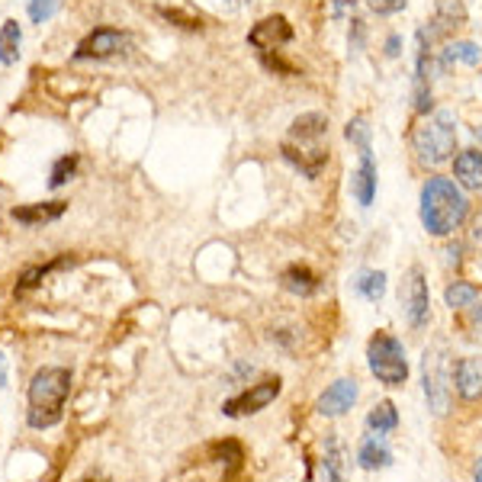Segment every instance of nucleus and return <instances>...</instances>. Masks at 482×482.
<instances>
[{
  "mask_svg": "<svg viewBox=\"0 0 482 482\" xmlns=\"http://www.w3.org/2000/svg\"><path fill=\"white\" fill-rule=\"evenodd\" d=\"M415 152L424 164H444L457 152V122L447 110H438L415 129Z\"/></svg>",
  "mask_w": 482,
  "mask_h": 482,
  "instance_id": "7ed1b4c3",
  "label": "nucleus"
},
{
  "mask_svg": "<svg viewBox=\"0 0 482 482\" xmlns=\"http://www.w3.org/2000/svg\"><path fill=\"white\" fill-rule=\"evenodd\" d=\"M344 136H347V142H354L357 148H367V145H370V126H367V119L364 116L351 119Z\"/></svg>",
  "mask_w": 482,
  "mask_h": 482,
  "instance_id": "cd10ccee",
  "label": "nucleus"
},
{
  "mask_svg": "<svg viewBox=\"0 0 482 482\" xmlns=\"http://www.w3.org/2000/svg\"><path fill=\"white\" fill-rule=\"evenodd\" d=\"M354 287L364 299H370V303H380L383 293H386V273H383V271H364L360 277H357Z\"/></svg>",
  "mask_w": 482,
  "mask_h": 482,
  "instance_id": "4be33fe9",
  "label": "nucleus"
},
{
  "mask_svg": "<svg viewBox=\"0 0 482 482\" xmlns=\"http://www.w3.org/2000/svg\"><path fill=\"white\" fill-rule=\"evenodd\" d=\"M454 178H457V184L466 186V190H479L482 186V152H476V148L460 152L457 161H454Z\"/></svg>",
  "mask_w": 482,
  "mask_h": 482,
  "instance_id": "dca6fc26",
  "label": "nucleus"
},
{
  "mask_svg": "<svg viewBox=\"0 0 482 482\" xmlns=\"http://www.w3.org/2000/svg\"><path fill=\"white\" fill-rule=\"evenodd\" d=\"M386 49H390V55H396V49H399V39H396V36H392L390 43H386Z\"/></svg>",
  "mask_w": 482,
  "mask_h": 482,
  "instance_id": "72a5a7b5",
  "label": "nucleus"
},
{
  "mask_svg": "<svg viewBox=\"0 0 482 482\" xmlns=\"http://www.w3.org/2000/svg\"><path fill=\"white\" fill-rule=\"evenodd\" d=\"M470 203L460 194V186L447 178H431L422 190V225L431 235L444 238L450 232H457L466 222Z\"/></svg>",
  "mask_w": 482,
  "mask_h": 482,
  "instance_id": "f03ea898",
  "label": "nucleus"
},
{
  "mask_svg": "<svg viewBox=\"0 0 482 482\" xmlns=\"http://www.w3.org/2000/svg\"><path fill=\"white\" fill-rule=\"evenodd\" d=\"M283 158L293 164L296 170H303L305 178H319L325 164H328V148L325 145H293V142H283Z\"/></svg>",
  "mask_w": 482,
  "mask_h": 482,
  "instance_id": "1a4fd4ad",
  "label": "nucleus"
},
{
  "mask_svg": "<svg viewBox=\"0 0 482 482\" xmlns=\"http://www.w3.org/2000/svg\"><path fill=\"white\" fill-rule=\"evenodd\" d=\"M357 463L364 466V470H380V466L392 463V454L386 450V444L380 438H367L360 454H357Z\"/></svg>",
  "mask_w": 482,
  "mask_h": 482,
  "instance_id": "aec40b11",
  "label": "nucleus"
},
{
  "mask_svg": "<svg viewBox=\"0 0 482 482\" xmlns=\"http://www.w3.org/2000/svg\"><path fill=\"white\" fill-rule=\"evenodd\" d=\"M129 49V33L122 29H113V26H97L93 33H87L81 43H77V59H110L119 51Z\"/></svg>",
  "mask_w": 482,
  "mask_h": 482,
  "instance_id": "39448f33",
  "label": "nucleus"
},
{
  "mask_svg": "<svg viewBox=\"0 0 482 482\" xmlns=\"http://www.w3.org/2000/svg\"><path fill=\"white\" fill-rule=\"evenodd\" d=\"M482 49L476 43H454L444 51V65H479Z\"/></svg>",
  "mask_w": 482,
  "mask_h": 482,
  "instance_id": "b1692460",
  "label": "nucleus"
},
{
  "mask_svg": "<svg viewBox=\"0 0 482 482\" xmlns=\"http://www.w3.org/2000/svg\"><path fill=\"white\" fill-rule=\"evenodd\" d=\"M473 479H476V482H482V460H479V463H476V473H473Z\"/></svg>",
  "mask_w": 482,
  "mask_h": 482,
  "instance_id": "f704fd0d",
  "label": "nucleus"
},
{
  "mask_svg": "<svg viewBox=\"0 0 482 482\" xmlns=\"http://www.w3.org/2000/svg\"><path fill=\"white\" fill-rule=\"evenodd\" d=\"M367 360H370L373 376L386 386H402L408 376V364H406V351L392 338L390 331H376L367 344Z\"/></svg>",
  "mask_w": 482,
  "mask_h": 482,
  "instance_id": "20e7f679",
  "label": "nucleus"
},
{
  "mask_svg": "<svg viewBox=\"0 0 482 482\" xmlns=\"http://www.w3.org/2000/svg\"><path fill=\"white\" fill-rule=\"evenodd\" d=\"M321 482H347V454L338 438L328 440V450L321 460Z\"/></svg>",
  "mask_w": 482,
  "mask_h": 482,
  "instance_id": "f3484780",
  "label": "nucleus"
},
{
  "mask_svg": "<svg viewBox=\"0 0 482 482\" xmlns=\"http://www.w3.org/2000/svg\"><path fill=\"white\" fill-rule=\"evenodd\" d=\"M161 17L168 20V23L184 26V29H200V26H203V20L190 17V13H184V10H164V7H161Z\"/></svg>",
  "mask_w": 482,
  "mask_h": 482,
  "instance_id": "c756f323",
  "label": "nucleus"
},
{
  "mask_svg": "<svg viewBox=\"0 0 482 482\" xmlns=\"http://www.w3.org/2000/svg\"><path fill=\"white\" fill-rule=\"evenodd\" d=\"M476 136H479V138H482V126H479V129H476Z\"/></svg>",
  "mask_w": 482,
  "mask_h": 482,
  "instance_id": "c9c22d12",
  "label": "nucleus"
},
{
  "mask_svg": "<svg viewBox=\"0 0 482 482\" xmlns=\"http://www.w3.org/2000/svg\"><path fill=\"white\" fill-rule=\"evenodd\" d=\"M68 396H71V370H65V367H43L33 376V383H29V412H26L29 428L45 431L51 424H59Z\"/></svg>",
  "mask_w": 482,
  "mask_h": 482,
  "instance_id": "f257e3e1",
  "label": "nucleus"
},
{
  "mask_svg": "<svg viewBox=\"0 0 482 482\" xmlns=\"http://www.w3.org/2000/svg\"><path fill=\"white\" fill-rule=\"evenodd\" d=\"M440 351H428L424 357V390H428V402L438 415L447 412V386H444V373H440Z\"/></svg>",
  "mask_w": 482,
  "mask_h": 482,
  "instance_id": "9b49d317",
  "label": "nucleus"
},
{
  "mask_svg": "<svg viewBox=\"0 0 482 482\" xmlns=\"http://www.w3.org/2000/svg\"><path fill=\"white\" fill-rule=\"evenodd\" d=\"M0 390H7V367H4V354H0Z\"/></svg>",
  "mask_w": 482,
  "mask_h": 482,
  "instance_id": "473e14b6",
  "label": "nucleus"
},
{
  "mask_svg": "<svg viewBox=\"0 0 482 482\" xmlns=\"http://www.w3.org/2000/svg\"><path fill=\"white\" fill-rule=\"evenodd\" d=\"M280 396V380H264L257 383V386H251V390L238 392V396L225 399V406H222V415H229V418H241V415H254L261 412V408H267L273 402V399Z\"/></svg>",
  "mask_w": 482,
  "mask_h": 482,
  "instance_id": "423d86ee",
  "label": "nucleus"
},
{
  "mask_svg": "<svg viewBox=\"0 0 482 482\" xmlns=\"http://www.w3.org/2000/svg\"><path fill=\"white\" fill-rule=\"evenodd\" d=\"M354 194H357V203L360 206H370L373 194H376V164H373L370 145L360 148V168H357V174H354Z\"/></svg>",
  "mask_w": 482,
  "mask_h": 482,
  "instance_id": "4468645a",
  "label": "nucleus"
},
{
  "mask_svg": "<svg viewBox=\"0 0 482 482\" xmlns=\"http://www.w3.org/2000/svg\"><path fill=\"white\" fill-rule=\"evenodd\" d=\"M354 402H357V383L354 380H338L321 392L315 412L325 415V418H335V415H344Z\"/></svg>",
  "mask_w": 482,
  "mask_h": 482,
  "instance_id": "9d476101",
  "label": "nucleus"
},
{
  "mask_svg": "<svg viewBox=\"0 0 482 482\" xmlns=\"http://www.w3.org/2000/svg\"><path fill=\"white\" fill-rule=\"evenodd\" d=\"M65 261H51V264H36V267H29V271H23V277H20V289H29L36 287L39 280L45 277L49 271H55V267H61Z\"/></svg>",
  "mask_w": 482,
  "mask_h": 482,
  "instance_id": "c85d7f7f",
  "label": "nucleus"
},
{
  "mask_svg": "<svg viewBox=\"0 0 482 482\" xmlns=\"http://www.w3.org/2000/svg\"><path fill=\"white\" fill-rule=\"evenodd\" d=\"M75 170H77V154H65V158H59L55 164H51L49 184L59 190V186H65L71 178H75Z\"/></svg>",
  "mask_w": 482,
  "mask_h": 482,
  "instance_id": "a878e982",
  "label": "nucleus"
},
{
  "mask_svg": "<svg viewBox=\"0 0 482 482\" xmlns=\"http://www.w3.org/2000/svg\"><path fill=\"white\" fill-rule=\"evenodd\" d=\"M261 61H264V68L277 71V75H296V68H293V65H287L283 59H273L271 51H261Z\"/></svg>",
  "mask_w": 482,
  "mask_h": 482,
  "instance_id": "2f4dec72",
  "label": "nucleus"
},
{
  "mask_svg": "<svg viewBox=\"0 0 482 482\" xmlns=\"http://www.w3.org/2000/svg\"><path fill=\"white\" fill-rule=\"evenodd\" d=\"M454 383H457L460 399H466V402L482 399V360L479 357H463V360L454 367Z\"/></svg>",
  "mask_w": 482,
  "mask_h": 482,
  "instance_id": "f8f14e48",
  "label": "nucleus"
},
{
  "mask_svg": "<svg viewBox=\"0 0 482 482\" xmlns=\"http://www.w3.org/2000/svg\"><path fill=\"white\" fill-rule=\"evenodd\" d=\"M408 0H370V7L380 13V17H390V13H399V10H406Z\"/></svg>",
  "mask_w": 482,
  "mask_h": 482,
  "instance_id": "7c9ffc66",
  "label": "nucleus"
},
{
  "mask_svg": "<svg viewBox=\"0 0 482 482\" xmlns=\"http://www.w3.org/2000/svg\"><path fill=\"white\" fill-rule=\"evenodd\" d=\"M396 424H399V412H396V406H392L390 399H386V402H380V406H373V412L367 415V428H370V431L386 434V431H392Z\"/></svg>",
  "mask_w": 482,
  "mask_h": 482,
  "instance_id": "412c9836",
  "label": "nucleus"
},
{
  "mask_svg": "<svg viewBox=\"0 0 482 482\" xmlns=\"http://www.w3.org/2000/svg\"><path fill=\"white\" fill-rule=\"evenodd\" d=\"M20 45H23V29L17 20H7L0 26V65H17Z\"/></svg>",
  "mask_w": 482,
  "mask_h": 482,
  "instance_id": "6ab92c4d",
  "label": "nucleus"
},
{
  "mask_svg": "<svg viewBox=\"0 0 482 482\" xmlns=\"http://www.w3.org/2000/svg\"><path fill=\"white\" fill-rule=\"evenodd\" d=\"M466 20V10L460 0H440L438 4V20H434V26H438V33H450L454 26H460Z\"/></svg>",
  "mask_w": 482,
  "mask_h": 482,
  "instance_id": "5701e85b",
  "label": "nucleus"
},
{
  "mask_svg": "<svg viewBox=\"0 0 482 482\" xmlns=\"http://www.w3.org/2000/svg\"><path fill=\"white\" fill-rule=\"evenodd\" d=\"M280 283H283V289L296 293V296H312L315 289H319V277H315L309 267H303V264H293V267H287V271H283V277H280Z\"/></svg>",
  "mask_w": 482,
  "mask_h": 482,
  "instance_id": "a211bd4d",
  "label": "nucleus"
},
{
  "mask_svg": "<svg viewBox=\"0 0 482 482\" xmlns=\"http://www.w3.org/2000/svg\"><path fill=\"white\" fill-rule=\"evenodd\" d=\"M59 7H61V0H26V10H29V20H33V23L51 20Z\"/></svg>",
  "mask_w": 482,
  "mask_h": 482,
  "instance_id": "bb28decb",
  "label": "nucleus"
},
{
  "mask_svg": "<svg viewBox=\"0 0 482 482\" xmlns=\"http://www.w3.org/2000/svg\"><path fill=\"white\" fill-rule=\"evenodd\" d=\"M402 305H406V319L412 328H422L428 319V283H424L422 267H412L402 283Z\"/></svg>",
  "mask_w": 482,
  "mask_h": 482,
  "instance_id": "0eeeda50",
  "label": "nucleus"
},
{
  "mask_svg": "<svg viewBox=\"0 0 482 482\" xmlns=\"http://www.w3.org/2000/svg\"><path fill=\"white\" fill-rule=\"evenodd\" d=\"M65 206L61 200H51V203H29V206H17L10 212L20 225H45V222H55L59 216H65Z\"/></svg>",
  "mask_w": 482,
  "mask_h": 482,
  "instance_id": "2eb2a0df",
  "label": "nucleus"
},
{
  "mask_svg": "<svg viewBox=\"0 0 482 482\" xmlns=\"http://www.w3.org/2000/svg\"><path fill=\"white\" fill-rule=\"evenodd\" d=\"M450 309H463V305H473L479 299V287L476 283H466V280H457V283H450L447 293H444Z\"/></svg>",
  "mask_w": 482,
  "mask_h": 482,
  "instance_id": "393cba45",
  "label": "nucleus"
},
{
  "mask_svg": "<svg viewBox=\"0 0 482 482\" xmlns=\"http://www.w3.org/2000/svg\"><path fill=\"white\" fill-rule=\"evenodd\" d=\"M325 132H328V116H325V113H303L299 119H293L287 142L321 145V136H325Z\"/></svg>",
  "mask_w": 482,
  "mask_h": 482,
  "instance_id": "ddd939ff",
  "label": "nucleus"
},
{
  "mask_svg": "<svg viewBox=\"0 0 482 482\" xmlns=\"http://www.w3.org/2000/svg\"><path fill=\"white\" fill-rule=\"evenodd\" d=\"M289 39H293V26H289L287 17H264L261 23L248 33V43L261 51L280 49V45H287Z\"/></svg>",
  "mask_w": 482,
  "mask_h": 482,
  "instance_id": "6e6552de",
  "label": "nucleus"
}]
</instances>
